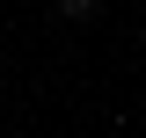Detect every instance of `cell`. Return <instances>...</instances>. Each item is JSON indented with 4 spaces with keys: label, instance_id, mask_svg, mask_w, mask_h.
Masks as SVG:
<instances>
[{
    "label": "cell",
    "instance_id": "cell-1",
    "mask_svg": "<svg viewBox=\"0 0 146 138\" xmlns=\"http://www.w3.org/2000/svg\"><path fill=\"white\" fill-rule=\"evenodd\" d=\"M58 15H66V22H88V15H95V0H58Z\"/></svg>",
    "mask_w": 146,
    "mask_h": 138
}]
</instances>
